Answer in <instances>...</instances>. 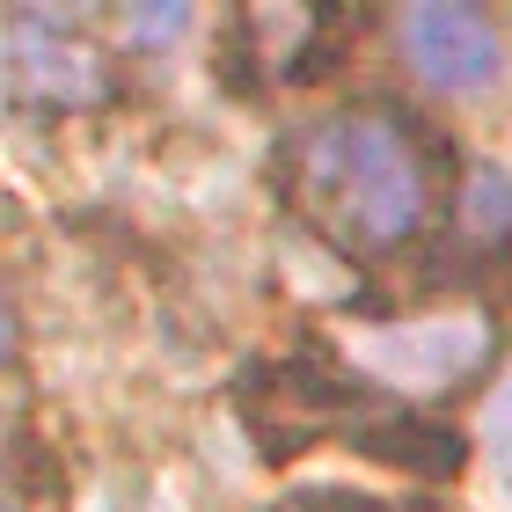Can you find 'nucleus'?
Masks as SVG:
<instances>
[{
    "mask_svg": "<svg viewBox=\"0 0 512 512\" xmlns=\"http://www.w3.org/2000/svg\"><path fill=\"white\" fill-rule=\"evenodd\" d=\"M278 198L315 242L359 264L403 256L454 205V154L403 103H344L278 139Z\"/></svg>",
    "mask_w": 512,
    "mask_h": 512,
    "instance_id": "1",
    "label": "nucleus"
},
{
    "mask_svg": "<svg viewBox=\"0 0 512 512\" xmlns=\"http://www.w3.org/2000/svg\"><path fill=\"white\" fill-rule=\"evenodd\" d=\"M271 512H388V505L352 491V483H300V491H286Z\"/></svg>",
    "mask_w": 512,
    "mask_h": 512,
    "instance_id": "5",
    "label": "nucleus"
},
{
    "mask_svg": "<svg viewBox=\"0 0 512 512\" xmlns=\"http://www.w3.org/2000/svg\"><path fill=\"white\" fill-rule=\"evenodd\" d=\"M0 512H15V505H8V498H0Z\"/></svg>",
    "mask_w": 512,
    "mask_h": 512,
    "instance_id": "7",
    "label": "nucleus"
},
{
    "mask_svg": "<svg viewBox=\"0 0 512 512\" xmlns=\"http://www.w3.org/2000/svg\"><path fill=\"white\" fill-rule=\"evenodd\" d=\"M242 425L256 432V447L271 461H293L300 447L344 439V447L388 461L403 476H454L461 469V439L439 417L388 403L381 388H359L352 374H337L330 359H278L242 388Z\"/></svg>",
    "mask_w": 512,
    "mask_h": 512,
    "instance_id": "2",
    "label": "nucleus"
},
{
    "mask_svg": "<svg viewBox=\"0 0 512 512\" xmlns=\"http://www.w3.org/2000/svg\"><path fill=\"white\" fill-rule=\"evenodd\" d=\"M15 352V315H8V300H0V359Z\"/></svg>",
    "mask_w": 512,
    "mask_h": 512,
    "instance_id": "6",
    "label": "nucleus"
},
{
    "mask_svg": "<svg viewBox=\"0 0 512 512\" xmlns=\"http://www.w3.org/2000/svg\"><path fill=\"white\" fill-rule=\"evenodd\" d=\"M395 52L432 96H483L505 74V37L483 8L461 0H425V8L395 15Z\"/></svg>",
    "mask_w": 512,
    "mask_h": 512,
    "instance_id": "3",
    "label": "nucleus"
},
{
    "mask_svg": "<svg viewBox=\"0 0 512 512\" xmlns=\"http://www.w3.org/2000/svg\"><path fill=\"white\" fill-rule=\"evenodd\" d=\"M454 220H461V235H469V242L505 249L512 242V176L505 169H469V176H461V191H454Z\"/></svg>",
    "mask_w": 512,
    "mask_h": 512,
    "instance_id": "4",
    "label": "nucleus"
}]
</instances>
